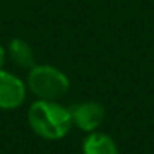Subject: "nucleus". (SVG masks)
<instances>
[{
    "mask_svg": "<svg viewBox=\"0 0 154 154\" xmlns=\"http://www.w3.org/2000/svg\"><path fill=\"white\" fill-rule=\"evenodd\" d=\"M32 130L42 139L57 140L65 137L72 127L71 110L57 104L56 101L38 100L27 113Z\"/></svg>",
    "mask_w": 154,
    "mask_h": 154,
    "instance_id": "nucleus-1",
    "label": "nucleus"
},
{
    "mask_svg": "<svg viewBox=\"0 0 154 154\" xmlns=\"http://www.w3.org/2000/svg\"><path fill=\"white\" fill-rule=\"evenodd\" d=\"M72 124L83 131H94L104 119V107L97 101H85L74 106L71 110Z\"/></svg>",
    "mask_w": 154,
    "mask_h": 154,
    "instance_id": "nucleus-4",
    "label": "nucleus"
},
{
    "mask_svg": "<svg viewBox=\"0 0 154 154\" xmlns=\"http://www.w3.org/2000/svg\"><path fill=\"white\" fill-rule=\"evenodd\" d=\"M9 56L18 68H33L35 56L32 47L21 38H14L9 42Z\"/></svg>",
    "mask_w": 154,
    "mask_h": 154,
    "instance_id": "nucleus-6",
    "label": "nucleus"
},
{
    "mask_svg": "<svg viewBox=\"0 0 154 154\" xmlns=\"http://www.w3.org/2000/svg\"><path fill=\"white\" fill-rule=\"evenodd\" d=\"M27 85L39 100L45 101H57L69 89L68 77L51 65H35L30 68Z\"/></svg>",
    "mask_w": 154,
    "mask_h": 154,
    "instance_id": "nucleus-2",
    "label": "nucleus"
},
{
    "mask_svg": "<svg viewBox=\"0 0 154 154\" xmlns=\"http://www.w3.org/2000/svg\"><path fill=\"white\" fill-rule=\"evenodd\" d=\"M83 154H119V151L110 136L92 131L83 142Z\"/></svg>",
    "mask_w": 154,
    "mask_h": 154,
    "instance_id": "nucleus-5",
    "label": "nucleus"
},
{
    "mask_svg": "<svg viewBox=\"0 0 154 154\" xmlns=\"http://www.w3.org/2000/svg\"><path fill=\"white\" fill-rule=\"evenodd\" d=\"M5 59H6V53H5V48L2 47V44H0V69H2V66L5 63Z\"/></svg>",
    "mask_w": 154,
    "mask_h": 154,
    "instance_id": "nucleus-7",
    "label": "nucleus"
},
{
    "mask_svg": "<svg viewBox=\"0 0 154 154\" xmlns=\"http://www.w3.org/2000/svg\"><path fill=\"white\" fill-rule=\"evenodd\" d=\"M26 100V86L17 75L0 69V109H17Z\"/></svg>",
    "mask_w": 154,
    "mask_h": 154,
    "instance_id": "nucleus-3",
    "label": "nucleus"
}]
</instances>
